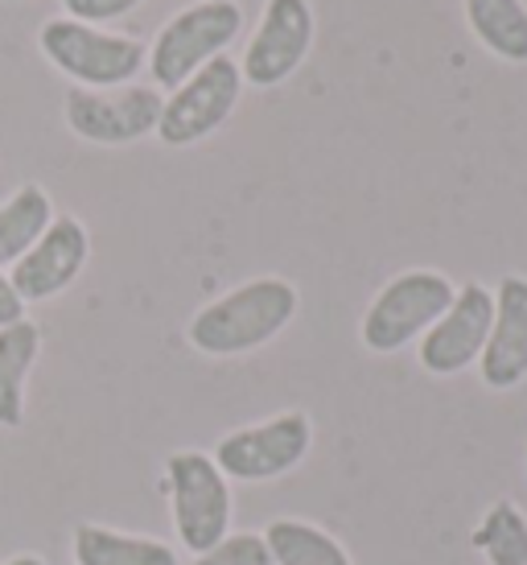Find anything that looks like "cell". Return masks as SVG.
<instances>
[{
    "instance_id": "cell-1",
    "label": "cell",
    "mask_w": 527,
    "mask_h": 565,
    "mask_svg": "<svg viewBox=\"0 0 527 565\" xmlns=\"http://www.w3.org/2000/svg\"><path fill=\"white\" fill-rule=\"evenodd\" d=\"M297 315V289L284 277H256L190 318V343L202 355H248Z\"/></svg>"
},
{
    "instance_id": "cell-2",
    "label": "cell",
    "mask_w": 527,
    "mask_h": 565,
    "mask_svg": "<svg viewBox=\"0 0 527 565\" xmlns=\"http://www.w3.org/2000/svg\"><path fill=\"white\" fill-rule=\"evenodd\" d=\"M37 46L50 58V66H58L66 79H75L78 87H92V92L128 87L149 63V50L140 46L137 38L83 25L75 17L46 21L37 33Z\"/></svg>"
},
{
    "instance_id": "cell-3",
    "label": "cell",
    "mask_w": 527,
    "mask_h": 565,
    "mask_svg": "<svg viewBox=\"0 0 527 565\" xmlns=\"http://www.w3.org/2000/svg\"><path fill=\"white\" fill-rule=\"evenodd\" d=\"M239 30H244V9L235 0H202V4H190L178 17H170L149 50L153 87L178 92L194 71H202L232 46Z\"/></svg>"
},
{
    "instance_id": "cell-4",
    "label": "cell",
    "mask_w": 527,
    "mask_h": 565,
    "mask_svg": "<svg viewBox=\"0 0 527 565\" xmlns=\"http://www.w3.org/2000/svg\"><path fill=\"white\" fill-rule=\"evenodd\" d=\"M453 294L458 289H453L450 277L433 273V268H408L400 277H391L375 294L367 315H363V343H367V351L391 355V351L408 347L412 339H420L437 318L450 310Z\"/></svg>"
},
{
    "instance_id": "cell-5",
    "label": "cell",
    "mask_w": 527,
    "mask_h": 565,
    "mask_svg": "<svg viewBox=\"0 0 527 565\" xmlns=\"http://www.w3.org/2000/svg\"><path fill=\"white\" fill-rule=\"evenodd\" d=\"M170 483L173 529L190 553L215 550L223 536H232V487L215 458L202 450H178L165 462Z\"/></svg>"
},
{
    "instance_id": "cell-6",
    "label": "cell",
    "mask_w": 527,
    "mask_h": 565,
    "mask_svg": "<svg viewBox=\"0 0 527 565\" xmlns=\"http://www.w3.org/2000/svg\"><path fill=\"white\" fill-rule=\"evenodd\" d=\"M239 92H244V75H239V63L218 54L211 63L194 71L178 92H170L165 108H161V120H157V137L170 149H186V145L206 141L215 128L227 125V116L239 104Z\"/></svg>"
},
{
    "instance_id": "cell-7",
    "label": "cell",
    "mask_w": 527,
    "mask_h": 565,
    "mask_svg": "<svg viewBox=\"0 0 527 565\" xmlns=\"http://www.w3.org/2000/svg\"><path fill=\"white\" fill-rule=\"evenodd\" d=\"M313 446V422L305 413H280L272 422L235 429L215 446V467L244 483H268L289 475L310 455Z\"/></svg>"
},
{
    "instance_id": "cell-8",
    "label": "cell",
    "mask_w": 527,
    "mask_h": 565,
    "mask_svg": "<svg viewBox=\"0 0 527 565\" xmlns=\"http://www.w3.org/2000/svg\"><path fill=\"white\" fill-rule=\"evenodd\" d=\"M165 108V95L157 87H71L66 92V125L75 137L92 145H132L140 137L157 132Z\"/></svg>"
},
{
    "instance_id": "cell-9",
    "label": "cell",
    "mask_w": 527,
    "mask_h": 565,
    "mask_svg": "<svg viewBox=\"0 0 527 565\" xmlns=\"http://www.w3.org/2000/svg\"><path fill=\"white\" fill-rule=\"evenodd\" d=\"M495 322V294L478 281H465L453 294L450 310L420 334V367L433 376H458L478 363Z\"/></svg>"
},
{
    "instance_id": "cell-10",
    "label": "cell",
    "mask_w": 527,
    "mask_h": 565,
    "mask_svg": "<svg viewBox=\"0 0 527 565\" xmlns=\"http://www.w3.org/2000/svg\"><path fill=\"white\" fill-rule=\"evenodd\" d=\"M313 46V4L310 0H268L239 75L248 87H280L305 63Z\"/></svg>"
},
{
    "instance_id": "cell-11",
    "label": "cell",
    "mask_w": 527,
    "mask_h": 565,
    "mask_svg": "<svg viewBox=\"0 0 527 565\" xmlns=\"http://www.w3.org/2000/svg\"><path fill=\"white\" fill-rule=\"evenodd\" d=\"M87 256H92L87 227H83L75 215H58V220L42 232V239L13 265L9 281H13L21 301H50V298H58L66 285L83 273Z\"/></svg>"
},
{
    "instance_id": "cell-12",
    "label": "cell",
    "mask_w": 527,
    "mask_h": 565,
    "mask_svg": "<svg viewBox=\"0 0 527 565\" xmlns=\"http://www.w3.org/2000/svg\"><path fill=\"white\" fill-rule=\"evenodd\" d=\"M478 372L486 388H515L527 376V277H503L495 294L491 339L478 355Z\"/></svg>"
},
{
    "instance_id": "cell-13",
    "label": "cell",
    "mask_w": 527,
    "mask_h": 565,
    "mask_svg": "<svg viewBox=\"0 0 527 565\" xmlns=\"http://www.w3.org/2000/svg\"><path fill=\"white\" fill-rule=\"evenodd\" d=\"M42 351V327L21 318L0 327V429H21L25 422V380Z\"/></svg>"
},
{
    "instance_id": "cell-14",
    "label": "cell",
    "mask_w": 527,
    "mask_h": 565,
    "mask_svg": "<svg viewBox=\"0 0 527 565\" xmlns=\"http://www.w3.org/2000/svg\"><path fill=\"white\" fill-rule=\"evenodd\" d=\"M75 562L78 565H178V553L153 536L116 533L104 524H78L75 529Z\"/></svg>"
},
{
    "instance_id": "cell-15",
    "label": "cell",
    "mask_w": 527,
    "mask_h": 565,
    "mask_svg": "<svg viewBox=\"0 0 527 565\" xmlns=\"http://www.w3.org/2000/svg\"><path fill=\"white\" fill-rule=\"evenodd\" d=\"M465 21L482 46L503 63H527V4L524 0H465Z\"/></svg>"
},
{
    "instance_id": "cell-16",
    "label": "cell",
    "mask_w": 527,
    "mask_h": 565,
    "mask_svg": "<svg viewBox=\"0 0 527 565\" xmlns=\"http://www.w3.org/2000/svg\"><path fill=\"white\" fill-rule=\"evenodd\" d=\"M50 223H54V203L37 182L21 186L9 203H0V268L17 265Z\"/></svg>"
},
{
    "instance_id": "cell-17",
    "label": "cell",
    "mask_w": 527,
    "mask_h": 565,
    "mask_svg": "<svg viewBox=\"0 0 527 565\" xmlns=\"http://www.w3.org/2000/svg\"><path fill=\"white\" fill-rule=\"evenodd\" d=\"M260 536L272 553V565H351L338 541L310 520H272Z\"/></svg>"
},
{
    "instance_id": "cell-18",
    "label": "cell",
    "mask_w": 527,
    "mask_h": 565,
    "mask_svg": "<svg viewBox=\"0 0 527 565\" xmlns=\"http://www.w3.org/2000/svg\"><path fill=\"white\" fill-rule=\"evenodd\" d=\"M474 550L491 565H527V516L512 500H495L474 529Z\"/></svg>"
},
{
    "instance_id": "cell-19",
    "label": "cell",
    "mask_w": 527,
    "mask_h": 565,
    "mask_svg": "<svg viewBox=\"0 0 527 565\" xmlns=\"http://www.w3.org/2000/svg\"><path fill=\"white\" fill-rule=\"evenodd\" d=\"M194 565H272V553L260 533H235L223 536L215 550L198 553Z\"/></svg>"
},
{
    "instance_id": "cell-20",
    "label": "cell",
    "mask_w": 527,
    "mask_h": 565,
    "mask_svg": "<svg viewBox=\"0 0 527 565\" xmlns=\"http://www.w3.org/2000/svg\"><path fill=\"white\" fill-rule=\"evenodd\" d=\"M140 0H63L66 17H75L83 25H99V21H120L137 9Z\"/></svg>"
},
{
    "instance_id": "cell-21",
    "label": "cell",
    "mask_w": 527,
    "mask_h": 565,
    "mask_svg": "<svg viewBox=\"0 0 527 565\" xmlns=\"http://www.w3.org/2000/svg\"><path fill=\"white\" fill-rule=\"evenodd\" d=\"M25 318V301L17 298L13 281L0 273V327H13V322H21Z\"/></svg>"
},
{
    "instance_id": "cell-22",
    "label": "cell",
    "mask_w": 527,
    "mask_h": 565,
    "mask_svg": "<svg viewBox=\"0 0 527 565\" xmlns=\"http://www.w3.org/2000/svg\"><path fill=\"white\" fill-rule=\"evenodd\" d=\"M4 565H46L42 557H33V553H25V557H13V562H4Z\"/></svg>"
}]
</instances>
